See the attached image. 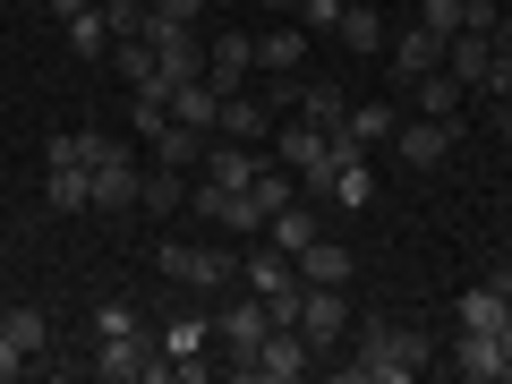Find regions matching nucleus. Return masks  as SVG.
Segmentation results:
<instances>
[{"label": "nucleus", "instance_id": "1", "mask_svg": "<svg viewBox=\"0 0 512 384\" xmlns=\"http://www.w3.org/2000/svg\"><path fill=\"white\" fill-rule=\"evenodd\" d=\"M427 367V333H393V325H359V359L342 367L350 384H402Z\"/></svg>", "mask_w": 512, "mask_h": 384}, {"label": "nucleus", "instance_id": "2", "mask_svg": "<svg viewBox=\"0 0 512 384\" xmlns=\"http://www.w3.org/2000/svg\"><path fill=\"white\" fill-rule=\"evenodd\" d=\"M94 376L103 384H163L171 359H163V342H146V333H111V342H94Z\"/></svg>", "mask_w": 512, "mask_h": 384}, {"label": "nucleus", "instance_id": "3", "mask_svg": "<svg viewBox=\"0 0 512 384\" xmlns=\"http://www.w3.org/2000/svg\"><path fill=\"white\" fill-rule=\"evenodd\" d=\"M308 367H316L308 333H299V325H274V333H265V342H256V359L239 367V376H248V384H299V376H308Z\"/></svg>", "mask_w": 512, "mask_h": 384}, {"label": "nucleus", "instance_id": "4", "mask_svg": "<svg viewBox=\"0 0 512 384\" xmlns=\"http://www.w3.org/2000/svg\"><path fill=\"white\" fill-rule=\"evenodd\" d=\"M163 274L188 291H222V282H239V256L205 248V239H163Z\"/></svg>", "mask_w": 512, "mask_h": 384}, {"label": "nucleus", "instance_id": "5", "mask_svg": "<svg viewBox=\"0 0 512 384\" xmlns=\"http://www.w3.org/2000/svg\"><path fill=\"white\" fill-rule=\"evenodd\" d=\"M265 333H274V308H265V299H222V308H214V342L231 350V376L256 359V342H265Z\"/></svg>", "mask_w": 512, "mask_h": 384}, {"label": "nucleus", "instance_id": "6", "mask_svg": "<svg viewBox=\"0 0 512 384\" xmlns=\"http://www.w3.org/2000/svg\"><path fill=\"white\" fill-rule=\"evenodd\" d=\"M299 333H308L316 359H333V342L350 333V299H342V291H316V282H308V291H299Z\"/></svg>", "mask_w": 512, "mask_h": 384}, {"label": "nucleus", "instance_id": "7", "mask_svg": "<svg viewBox=\"0 0 512 384\" xmlns=\"http://www.w3.org/2000/svg\"><path fill=\"white\" fill-rule=\"evenodd\" d=\"M188 205H197L205 222H222V231H265V205H256L248 188H222V180H205Z\"/></svg>", "mask_w": 512, "mask_h": 384}, {"label": "nucleus", "instance_id": "8", "mask_svg": "<svg viewBox=\"0 0 512 384\" xmlns=\"http://www.w3.org/2000/svg\"><path fill=\"white\" fill-rule=\"evenodd\" d=\"M86 180H94V214H128V205H137V180H146V171L128 163V154H120V146H111V154H103V163H94V171H86Z\"/></svg>", "mask_w": 512, "mask_h": 384}, {"label": "nucleus", "instance_id": "9", "mask_svg": "<svg viewBox=\"0 0 512 384\" xmlns=\"http://www.w3.org/2000/svg\"><path fill=\"white\" fill-rule=\"evenodd\" d=\"M291 265H299V282H316V291H342V282L359 274V256H350L342 239H308V248H299Z\"/></svg>", "mask_w": 512, "mask_h": 384}, {"label": "nucleus", "instance_id": "10", "mask_svg": "<svg viewBox=\"0 0 512 384\" xmlns=\"http://www.w3.org/2000/svg\"><path fill=\"white\" fill-rule=\"evenodd\" d=\"M393 154H402L410 171H436L444 154H453V120H410V128H393Z\"/></svg>", "mask_w": 512, "mask_h": 384}, {"label": "nucleus", "instance_id": "11", "mask_svg": "<svg viewBox=\"0 0 512 384\" xmlns=\"http://www.w3.org/2000/svg\"><path fill=\"white\" fill-rule=\"evenodd\" d=\"M248 69H256V35H214V43H205V77H214L222 94L248 86Z\"/></svg>", "mask_w": 512, "mask_h": 384}, {"label": "nucleus", "instance_id": "12", "mask_svg": "<svg viewBox=\"0 0 512 384\" xmlns=\"http://www.w3.org/2000/svg\"><path fill=\"white\" fill-rule=\"evenodd\" d=\"M205 342H214V325H197V316L163 325V359H171V384H197V376H205V359H197Z\"/></svg>", "mask_w": 512, "mask_h": 384}, {"label": "nucleus", "instance_id": "13", "mask_svg": "<svg viewBox=\"0 0 512 384\" xmlns=\"http://www.w3.org/2000/svg\"><path fill=\"white\" fill-rule=\"evenodd\" d=\"M256 163H265V154L239 146V137H205V180H222V188H256Z\"/></svg>", "mask_w": 512, "mask_h": 384}, {"label": "nucleus", "instance_id": "14", "mask_svg": "<svg viewBox=\"0 0 512 384\" xmlns=\"http://www.w3.org/2000/svg\"><path fill=\"white\" fill-rule=\"evenodd\" d=\"M453 376H470V384H504V376H512V359H504V342H495V333H461Z\"/></svg>", "mask_w": 512, "mask_h": 384}, {"label": "nucleus", "instance_id": "15", "mask_svg": "<svg viewBox=\"0 0 512 384\" xmlns=\"http://www.w3.org/2000/svg\"><path fill=\"white\" fill-rule=\"evenodd\" d=\"M239 282H248L256 299H274V291H291V282H299V265L274 248V239H265V248H248V256H239Z\"/></svg>", "mask_w": 512, "mask_h": 384}, {"label": "nucleus", "instance_id": "16", "mask_svg": "<svg viewBox=\"0 0 512 384\" xmlns=\"http://www.w3.org/2000/svg\"><path fill=\"white\" fill-rule=\"evenodd\" d=\"M171 120L214 137V120H222V86H214V77H188V86H171Z\"/></svg>", "mask_w": 512, "mask_h": 384}, {"label": "nucleus", "instance_id": "17", "mask_svg": "<svg viewBox=\"0 0 512 384\" xmlns=\"http://www.w3.org/2000/svg\"><path fill=\"white\" fill-rule=\"evenodd\" d=\"M427 69H444V35H427V26H402L393 35V77H427Z\"/></svg>", "mask_w": 512, "mask_h": 384}, {"label": "nucleus", "instance_id": "18", "mask_svg": "<svg viewBox=\"0 0 512 384\" xmlns=\"http://www.w3.org/2000/svg\"><path fill=\"white\" fill-rule=\"evenodd\" d=\"M308 60V26H274V35H256V69L265 77H299Z\"/></svg>", "mask_w": 512, "mask_h": 384}, {"label": "nucleus", "instance_id": "19", "mask_svg": "<svg viewBox=\"0 0 512 384\" xmlns=\"http://www.w3.org/2000/svg\"><path fill=\"white\" fill-rule=\"evenodd\" d=\"M43 197H52V214H94V180L77 163H43Z\"/></svg>", "mask_w": 512, "mask_h": 384}, {"label": "nucleus", "instance_id": "20", "mask_svg": "<svg viewBox=\"0 0 512 384\" xmlns=\"http://www.w3.org/2000/svg\"><path fill=\"white\" fill-rule=\"evenodd\" d=\"M410 94H419V120H461V77L453 69H427V77H410Z\"/></svg>", "mask_w": 512, "mask_h": 384}, {"label": "nucleus", "instance_id": "21", "mask_svg": "<svg viewBox=\"0 0 512 384\" xmlns=\"http://www.w3.org/2000/svg\"><path fill=\"white\" fill-rule=\"evenodd\" d=\"M214 137H239V146H265V103H256L248 86H239V94H222V120H214Z\"/></svg>", "mask_w": 512, "mask_h": 384}, {"label": "nucleus", "instance_id": "22", "mask_svg": "<svg viewBox=\"0 0 512 384\" xmlns=\"http://www.w3.org/2000/svg\"><path fill=\"white\" fill-rule=\"evenodd\" d=\"M265 239H274L282 256H299L308 239H325V214H316V205H282V214L265 222Z\"/></svg>", "mask_w": 512, "mask_h": 384}, {"label": "nucleus", "instance_id": "23", "mask_svg": "<svg viewBox=\"0 0 512 384\" xmlns=\"http://www.w3.org/2000/svg\"><path fill=\"white\" fill-rule=\"evenodd\" d=\"M256 205H265V222L282 214V205H299V171L291 163H274V154H265V163H256V188H248Z\"/></svg>", "mask_w": 512, "mask_h": 384}, {"label": "nucleus", "instance_id": "24", "mask_svg": "<svg viewBox=\"0 0 512 384\" xmlns=\"http://www.w3.org/2000/svg\"><path fill=\"white\" fill-rule=\"evenodd\" d=\"M333 205H342V214H359L367 197H376V171H367V154H342V163H333V188H325Z\"/></svg>", "mask_w": 512, "mask_h": 384}, {"label": "nucleus", "instance_id": "25", "mask_svg": "<svg viewBox=\"0 0 512 384\" xmlns=\"http://www.w3.org/2000/svg\"><path fill=\"white\" fill-rule=\"evenodd\" d=\"M512 299L495 291V282H478V291H461V333H504Z\"/></svg>", "mask_w": 512, "mask_h": 384}, {"label": "nucleus", "instance_id": "26", "mask_svg": "<svg viewBox=\"0 0 512 384\" xmlns=\"http://www.w3.org/2000/svg\"><path fill=\"white\" fill-rule=\"evenodd\" d=\"M333 137H350V146H384V137H393V103H350V120L333 128Z\"/></svg>", "mask_w": 512, "mask_h": 384}, {"label": "nucleus", "instance_id": "27", "mask_svg": "<svg viewBox=\"0 0 512 384\" xmlns=\"http://www.w3.org/2000/svg\"><path fill=\"white\" fill-rule=\"evenodd\" d=\"M154 163H163V171H188V163H205V128H180V120H171L163 137H154Z\"/></svg>", "mask_w": 512, "mask_h": 384}, {"label": "nucleus", "instance_id": "28", "mask_svg": "<svg viewBox=\"0 0 512 384\" xmlns=\"http://www.w3.org/2000/svg\"><path fill=\"white\" fill-rule=\"evenodd\" d=\"M111 154V137H94V128H69V137H52L43 146V163H77V171H94Z\"/></svg>", "mask_w": 512, "mask_h": 384}, {"label": "nucleus", "instance_id": "29", "mask_svg": "<svg viewBox=\"0 0 512 384\" xmlns=\"http://www.w3.org/2000/svg\"><path fill=\"white\" fill-rule=\"evenodd\" d=\"M333 35H342L350 52H384V18H376V9H367V0H350V9H342V26H333Z\"/></svg>", "mask_w": 512, "mask_h": 384}, {"label": "nucleus", "instance_id": "30", "mask_svg": "<svg viewBox=\"0 0 512 384\" xmlns=\"http://www.w3.org/2000/svg\"><path fill=\"white\" fill-rule=\"evenodd\" d=\"M299 120L342 128V120H350V94H342V86H299Z\"/></svg>", "mask_w": 512, "mask_h": 384}, {"label": "nucleus", "instance_id": "31", "mask_svg": "<svg viewBox=\"0 0 512 384\" xmlns=\"http://www.w3.org/2000/svg\"><path fill=\"white\" fill-rule=\"evenodd\" d=\"M69 52H77V60H111V26H103V9L69 18Z\"/></svg>", "mask_w": 512, "mask_h": 384}, {"label": "nucleus", "instance_id": "32", "mask_svg": "<svg viewBox=\"0 0 512 384\" xmlns=\"http://www.w3.org/2000/svg\"><path fill=\"white\" fill-rule=\"evenodd\" d=\"M128 120H137V137L154 146V137L171 128V94H128Z\"/></svg>", "mask_w": 512, "mask_h": 384}, {"label": "nucleus", "instance_id": "33", "mask_svg": "<svg viewBox=\"0 0 512 384\" xmlns=\"http://www.w3.org/2000/svg\"><path fill=\"white\" fill-rule=\"evenodd\" d=\"M146 0H103V26H111V43H128V35H146Z\"/></svg>", "mask_w": 512, "mask_h": 384}, {"label": "nucleus", "instance_id": "34", "mask_svg": "<svg viewBox=\"0 0 512 384\" xmlns=\"http://www.w3.org/2000/svg\"><path fill=\"white\" fill-rule=\"evenodd\" d=\"M137 205H154V214H171V205H180V171H163V163H154L146 180H137Z\"/></svg>", "mask_w": 512, "mask_h": 384}, {"label": "nucleus", "instance_id": "35", "mask_svg": "<svg viewBox=\"0 0 512 384\" xmlns=\"http://www.w3.org/2000/svg\"><path fill=\"white\" fill-rule=\"evenodd\" d=\"M111 333H137V308H128V299H103V308H94V342H111Z\"/></svg>", "mask_w": 512, "mask_h": 384}, {"label": "nucleus", "instance_id": "36", "mask_svg": "<svg viewBox=\"0 0 512 384\" xmlns=\"http://www.w3.org/2000/svg\"><path fill=\"white\" fill-rule=\"evenodd\" d=\"M43 333H52V325H43L35 308H9V342H18L26 359H35V350H43Z\"/></svg>", "mask_w": 512, "mask_h": 384}, {"label": "nucleus", "instance_id": "37", "mask_svg": "<svg viewBox=\"0 0 512 384\" xmlns=\"http://www.w3.org/2000/svg\"><path fill=\"white\" fill-rule=\"evenodd\" d=\"M342 9H350V0H299V26H308V35H333Z\"/></svg>", "mask_w": 512, "mask_h": 384}, {"label": "nucleus", "instance_id": "38", "mask_svg": "<svg viewBox=\"0 0 512 384\" xmlns=\"http://www.w3.org/2000/svg\"><path fill=\"white\" fill-rule=\"evenodd\" d=\"M419 26L427 35H461V0H419Z\"/></svg>", "mask_w": 512, "mask_h": 384}, {"label": "nucleus", "instance_id": "39", "mask_svg": "<svg viewBox=\"0 0 512 384\" xmlns=\"http://www.w3.org/2000/svg\"><path fill=\"white\" fill-rule=\"evenodd\" d=\"M495 18H504L495 0H461V26H470V35H495Z\"/></svg>", "mask_w": 512, "mask_h": 384}, {"label": "nucleus", "instance_id": "40", "mask_svg": "<svg viewBox=\"0 0 512 384\" xmlns=\"http://www.w3.org/2000/svg\"><path fill=\"white\" fill-rule=\"evenodd\" d=\"M146 9H154V18H180V26H197V9H205V0H146Z\"/></svg>", "mask_w": 512, "mask_h": 384}, {"label": "nucleus", "instance_id": "41", "mask_svg": "<svg viewBox=\"0 0 512 384\" xmlns=\"http://www.w3.org/2000/svg\"><path fill=\"white\" fill-rule=\"evenodd\" d=\"M86 9H94V0H52V18H86Z\"/></svg>", "mask_w": 512, "mask_h": 384}, {"label": "nucleus", "instance_id": "42", "mask_svg": "<svg viewBox=\"0 0 512 384\" xmlns=\"http://www.w3.org/2000/svg\"><path fill=\"white\" fill-rule=\"evenodd\" d=\"M487 282H495V291H504V299H512V265H495V274H487Z\"/></svg>", "mask_w": 512, "mask_h": 384}, {"label": "nucleus", "instance_id": "43", "mask_svg": "<svg viewBox=\"0 0 512 384\" xmlns=\"http://www.w3.org/2000/svg\"><path fill=\"white\" fill-rule=\"evenodd\" d=\"M265 9H282V18H299V0H265Z\"/></svg>", "mask_w": 512, "mask_h": 384}, {"label": "nucleus", "instance_id": "44", "mask_svg": "<svg viewBox=\"0 0 512 384\" xmlns=\"http://www.w3.org/2000/svg\"><path fill=\"white\" fill-rule=\"evenodd\" d=\"M495 342H504V359H512V316H504V333H495Z\"/></svg>", "mask_w": 512, "mask_h": 384}, {"label": "nucleus", "instance_id": "45", "mask_svg": "<svg viewBox=\"0 0 512 384\" xmlns=\"http://www.w3.org/2000/svg\"><path fill=\"white\" fill-rule=\"evenodd\" d=\"M504 137H512V94H504Z\"/></svg>", "mask_w": 512, "mask_h": 384}]
</instances>
